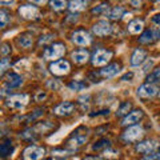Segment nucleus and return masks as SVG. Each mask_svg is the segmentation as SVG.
<instances>
[{"mask_svg":"<svg viewBox=\"0 0 160 160\" xmlns=\"http://www.w3.org/2000/svg\"><path fill=\"white\" fill-rule=\"evenodd\" d=\"M68 87L72 91H83V89H86L88 87V84L86 82H83V80H73V82L68 84Z\"/></svg>","mask_w":160,"mask_h":160,"instance_id":"23","label":"nucleus"},{"mask_svg":"<svg viewBox=\"0 0 160 160\" xmlns=\"http://www.w3.org/2000/svg\"><path fill=\"white\" fill-rule=\"evenodd\" d=\"M159 88L156 86H153V84H143V86H140L138 88V95L140 98H152L155 95L158 93Z\"/></svg>","mask_w":160,"mask_h":160,"instance_id":"11","label":"nucleus"},{"mask_svg":"<svg viewBox=\"0 0 160 160\" xmlns=\"http://www.w3.org/2000/svg\"><path fill=\"white\" fill-rule=\"evenodd\" d=\"M11 66V62H9V60L7 59V58H4V59H2V64H0V73H4L7 71V68Z\"/></svg>","mask_w":160,"mask_h":160,"instance_id":"33","label":"nucleus"},{"mask_svg":"<svg viewBox=\"0 0 160 160\" xmlns=\"http://www.w3.org/2000/svg\"><path fill=\"white\" fill-rule=\"evenodd\" d=\"M142 118H143V111H140V109L132 111V112H129L127 116L123 118L120 124H122V126H132V124H136Z\"/></svg>","mask_w":160,"mask_h":160,"instance_id":"13","label":"nucleus"},{"mask_svg":"<svg viewBox=\"0 0 160 160\" xmlns=\"http://www.w3.org/2000/svg\"><path fill=\"white\" fill-rule=\"evenodd\" d=\"M87 139H88V135L87 133H75L73 136L68 140V146H72V147H80V146H83L84 143L87 142Z\"/></svg>","mask_w":160,"mask_h":160,"instance_id":"16","label":"nucleus"},{"mask_svg":"<svg viewBox=\"0 0 160 160\" xmlns=\"http://www.w3.org/2000/svg\"><path fill=\"white\" fill-rule=\"evenodd\" d=\"M159 148H160V143L156 142V140H144V142L139 143L136 146V151L139 153L149 155V153H153Z\"/></svg>","mask_w":160,"mask_h":160,"instance_id":"5","label":"nucleus"},{"mask_svg":"<svg viewBox=\"0 0 160 160\" xmlns=\"http://www.w3.org/2000/svg\"><path fill=\"white\" fill-rule=\"evenodd\" d=\"M133 78V73L132 72H129V73H126L124 76L122 78V80H127V79H132Z\"/></svg>","mask_w":160,"mask_h":160,"instance_id":"38","label":"nucleus"},{"mask_svg":"<svg viewBox=\"0 0 160 160\" xmlns=\"http://www.w3.org/2000/svg\"><path fill=\"white\" fill-rule=\"evenodd\" d=\"M143 135H144V129L142 127L140 126H132V127L127 128L126 131L123 132V139L126 140V142L132 143V142H138L139 139H142Z\"/></svg>","mask_w":160,"mask_h":160,"instance_id":"2","label":"nucleus"},{"mask_svg":"<svg viewBox=\"0 0 160 160\" xmlns=\"http://www.w3.org/2000/svg\"><path fill=\"white\" fill-rule=\"evenodd\" d=\"M147 82L149 84H152V83H160V68L153 69V72H151V73L148 75Z\"/></svg>","mask_w":160,"mask_h":160,"instance_id":"26","label":"nucleus"},{"mask_svg":"<svg viewBox=\"0 0 160 160\" xmlns=\"http://www.w3.org/2000/svg\"><path fill=\"white\" fill-rule=\"evenodd\" d=\"M22 82L23 80L18 73H9L7 76V80H6V86L11 87V88H15V87H19L20 84H22Z\"/></svg>","mask_w":160,"mask_h":160,"instance_id":"20","label":"nucleus"},{"mask_svg":"<svg viewBox=\"0 0 160 160\" xmlns=\"http://www.w3.org/2000/svg\"><path fill=\"white\" fill-rule=\"evenodd\" d=\"M8 19H9V15H8V12L6 11V9H2L0 11V24H2V27H4L7 24V22H8Z\"/></svg>","mask_w":160,"mask_h":160,"instance_id":"32","label":"nucleus"},{"mask_svg":"<svg viewBox=\"0 0 160 160\" xmlns=\"http://www.w3.org/2000/svg\"><path fill=\"white\" fill-rule=\"evenodd\" d=\"M72 42L75 44H78V46L86 47L88 44H91L92 36L87 31H84V29H78V31H75L72 33Z\"/></svg>","mask_w":160,"mask_h":160,"instance_id":"7","label":"nucleus"},{"mask_svg":"<svg viewBox=\"0 0 160 160\" xmlns=\"http://www.w3.org/2000/svg\"><path fill=\"white\" fill-rule=\"evenodd\" d=\"M51 35H47V36H42V38H40L39 39V44H40V46H42V44H46L47 42H49V40H51Z\"/></svg>","mask_w":160,"mask_h":160,"instance_id":"35","label":"nucleus"},{"mask_svg":"<svg viewBox=\"0 0 160 160\" xmlns=\"http://www.w3.org/2000/svg\"><path fill=\"white\" fill-rule=\"evenodd\" d=\"M107 16H108V19H111V20L122 19V18L124 16V8L120 7V6L113 7V8L109 9V12L107 13Z\"/></svg>","mask_w":160,"mask_h":160,"instance_id":"21","label":"nucleus"},{"mask_svg":"<svg viewBox=\"0 0 160 160\" xmlns=\"http://www.w3.org/2000/svg\"><path fill=\"white\" fill-rule=\"evenodd\" d=\"M68 8L71 11H83V9L87 8V2H80V0H76V2H69L68 3Z\"/></svg>","mask_w":160,"mask_h":160,"instance_id":"24","label":"nucleus"},{"mask_svg":"<svg viewBox=\"0 0 160 160\" xmlns=\"http://www.w3.org/2000/svg\"><path fill=\"white\" fill-rule=\"evenodd\" d=\"M72 59H73L75 63H79V64L86 63L87 60L89 59V53H88L87 49L80 48V49H76V51L72 52Z\"/></svg>","mask_w":160,"mask_h":160,"instance_id":"17","label":"nucleus"},{"mask_svg":"<svg viewBox=\"0 0 160 160\" xmlns=\"http://www.w3.org/2000/svg\"><path fill=\"white\" fill-rule=\"evenodd\" d=\"M8 52H11V49H9L8 44H3V47H2V53H3V56H6Z\"/></svg>","mask_w":160,"mask_h":160,"instance_id":"36","label":"nucleus"},{"mask_svg":"<svg viewBox=\"0 0 160 160\" xmlns=\"http://www.w3.org/2000/svg\"><path fill=\"white\" fill-rule=\"evenodd\" d=\"M19 13H20V16H23L24 19H27V20H35V19H38L39 15H40L38 7L31 6V4H24V6H20Z\"/></svg>","mask_w":160,"mask_h":160,"instance_id":"8","label":"nucleus"},{"mask_svg":"<svg viewBox=\"0 0 160 160\" xmlns=\"http://www.w3.org/2000/svg\"><path fill=\"white\" fill-rule=\"evenodd\" d=\"M129 108H131V103L124 102V103H122V106L119 107L116 115H118V116H123V115H126V116H127V115H128L127 112L129 111Z\"/></svg>","mask_w":160,"mask_h":160,"instance_id":"28","label":"nucleus"},{"mask_svg":"<svg viewBox=\"0 0 160 160\" xmlns=\"http://www.w3.org/2000/svg\"><path fill=\"white\" fill-rule=\"evenodd\" d=\"M152 22H153L155 24H158V26H160V13L155 15V16L152 18Z\"/></svg>","mask_w":160,"mask_h":160,"instance_id":"37","label":"nucleus"},{"mask_svg":"<svg viewBox=\"0 0 160 160\" xmlns=\"http://www.w3.org/2000/svg\"><path fill=\"white\" fill-rule=\"evenodd\" d=\"M44 153H46V149L43 147L29 146L24 149L23 156H24V160H39L44 156Z\"/></svg>","mask_w":160,"mask_h":160,"instance_id":"6","label":"nucleus"},{"mask_svg":"<svg viewBox=\"0 0 160 160\" xmlns=\"http://www.w3.org/2000/svg\"><path fill=\"white\" fill-rule=\"evenodd\" d=\"M108 12H109L108 4H100V6L92 8V13H96V15H104V13H108Z\"/></svg>","mask_w":160,"mask_h":160,"instance_id":"27","label":"nucleus"},{"mask_svg":"<svg viewBox=\"0 0 160 160\" xmlns=\"http://www.w3.org/2000/svg\"><path fill=\"white\" fill-rule=\"evenodd\" d=\"M119 69H120L119 64H111V66H107L106 68L100 69V72L98 75H100L102 78H112L119 72Z\"/></svg>","mask_w":160,"mask_h":160,"instance_id":"18","label":"nucleus"},{"mask_svg":"<svg viewBox=\"0 0 160 160\" xmlns=\"http://www.w3.org/2000/svg\"><path fill=\"white\" fill-rule=\"evenodd\" d=\"M160 38V29H147L142 33L139 42L143 43V44H148V43H152L153 40H156Z\"/></svg>","mask_w":160,"mask_h":160,"instance_id":"14","label":"nucleus"},{"mask_svg":"<svg viewBox=\"0 0 160 160\" xmlns=\"http://www.w3.org/2000/svg\"><path fill=\"white\" fill-rule=\"evenodd\" d=\"M66 53V46L62 43H53L52 46L44 49V59L47 60H56L60 59L63 55Z\"/></svg>","mask_w":160,"mask_h":160,"instance_id":"1","label":"nucleus"},{"mask_svg":"<svg viewBox=\"0 0 160 160\" xmlns=\"http://www.w3.org/2000/svg\"><path fill=\"white\" fill-rule=\"evenodd\" d=\"M108 146H109V142L107 139H100V140H98V142L95 143V146L92 148L95 149V151H100L102 148H106V147L108 148Z\"/></svg>","mask_w":160,"mask_h":160,"instance_id":"29","label":"nucleus"},{"mask_svg":"<svg viewBox=\"0 0 160 160\" xmlns=\"http://www.w3.org/2000/svg\"><path fill=\"white\" fill-rule=\"evenodd\" d=\"M92 32L96 35V36H107V35H109L112 32V27L108 22H106V20H100V22L93 24Z\"/></svg>","mask_w":160,"mask_h":160,"instance_id":"10","label":"nucleus"},{"mask_svg":"<svg viewBox=\"0 0 160 160\" xmlns=\"http://www.w3.org/2000/svg\"><path fill=\"white\" fill-rule=\"evenodd\" d=\"M28 103V96L27 95H15L7 100V107L13 108V109H22L26 104Z\"/></svg>","mask_w":160,"mask_h":160,"instance_id":"9","label":"nucleus"},{"mask_svg":"<svg viewBox=\"0 0 160 160\" xmlns=\"http://www.w3.org/2000/svg\"><path fill=\"white\" fill-rule=\"evenodd\" d=\"M13 151V147H12V143L11 140H4L3 144L0 146V155H2V158H7L8 155H11V152Z\"/></svg>","mask_w":160,"mask_h":160,"instance_id":"22","label":"nucleus"},{"mask_svg":"<svg viewBox=\"0 0 160 160\" xmlns=\"http://www.w3.org/2000/svg\"><path fill=\"white\" fill-rule=\"evenodd\" d=\"M143 28H144V23H143V20H140V19H135L128 24V32L132 35L140 33L143 31Z\"/></svg>","mask_w":160,"mask_h":160,"instance_id":"19","label":"nucleus"},{"mask_svg":"<svg viewBox=\"0 0 160 160\" xmlns=\"http://www.w3.org/2000/svg\"><path fill=\"white\" fill-rule=\"evenodd\" d=\"M103 156H104V158H107V159H109V160H115V159H118L119 152H118V151H115V149L107 148L106 151L103 152Z\"/></svg>","mask_w":160,"mask_h":160,"instance_id":"30","label":"nucleus"},{"mask_svg":"<svg viewBox=\"0 0 160 160\" xmlns=\"http://www.w3.org/2000/svg\"><path fill=\"white\" fill-rule=\"evenodd\" d=\"M75 109V104L71 103V102H63L62 104H59V106L53 109V112L58 115V116H68V115H71Z\"/></svg>","mask_w":160,"mask_h":160,"instance_id":"12","label":"nucleus"},{"mask_svg":"<svg viewBox=\"0 0 160 160\" xmlns=\"http://www.w3.org/2000/svg\"><path fill=\"white\" fill-rule=\"evenodd\" d=\"M143 160H160V152H153L147 155L146 158H143Z\"/></svg>","mask_w":160,"mask_h":160,"instance_id":"34","label":"nucleus"},{"mask_svg":"<svg viewBox=\"0 0 160 160\" xmlns=\"http://www.w3.org/2000/svg\"><path fill=\"white\" fill-rule=\"evenodd\" d=\"M146 59H147V51H144L142 48H138V49H135L131 56V64L132 66H140Z\"/></svg>","mask_w":160,"mask_h":160,"instance_id":"15","label":"nucleus"},{"mask_svg":"<svg viewBox=\"0 0 160 160\" xmlns=\"http://www.w3.org/2000/svg\"><path fill=\"white\" fill-rule=\"evenodd\" d=\"M49 71L56 76H63V75H67L71 71V66H69L67 60H58V62H53L49 66Z\"/></svg>","mask_w":160,"mask_h":160,"instance_id":"4","label":"nucleus"},{"mask_svg":"<svg viewBox=\"0 0 160 160\" xmlns=\"http://www.w3.org/2000/svg\"><path fill=\"white\" fill-rule=\"evenodd\" d=\"M18 43L19 46H22L23 48H29L32 46V38L29 36V35H22V36H19L18 39Z\"/></svg>","mask_w":160,"mask_h":160,"instance_id":"25","label":"nucleus"},{"mask_svg":"<svg viewBox=\"0 0 160 160\" xmlns=\"http://www.w3.org/2000/svg\"><path fill=\"white\" fill-rule=\"evenodd\" d=\"M83 160H100L99 158H96V156H86Z\"/></svg>","mask_w":160,"mask_h":160,"instance_id":"39","label":"nucleus"},{"mask_svg":"<svg viewBox=\"0 0 160 160\" xmlns=\"http://www.w3.org/2000/svg\"><path fill=\"white\" fill-rule=\"evenodd\" d=\"M49 4H51V7L53 9H56V11H59V9H64L66 7H68L67 2H51Z\"/></svg>","mask_w":160,"mask_h":160,"instance_id":"31","label":"nucleus"},{"mask_svg":"<svg viewBox=\"0 0 160 160\" xmlns=\"http://www.w3.org/2000/svg\"><path fill=\"white\" fill-rule=\"evenodd\" d=\"M111 58H112L111 51H107V49H98V51H95L93 56H92V64L96 67L106 66Z\"/></svg>","mask_w":160,"mask_h":160,"instance_id":"3","label":"nucleus"}]
</instances>
